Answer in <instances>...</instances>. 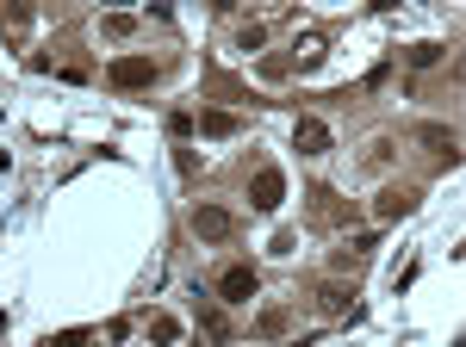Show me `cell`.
<instances>
[{"instance_id":"6da1fadb","label":"cell","mask_w":466,"mask_h":347,"mask_svg":"<svg viewBox=\"0 0 466 347\" xmlns=\"http://www.w3.org/2000/svg\"><path fill=\"white\" fill-rule=\"evenodd\" d=\"M193 235H199V242H231L236 211H225V205H193Z\"/></svg>"},{"instance_id":"7a4b0ae2","label":"cell","mask_w":466,"mask_h":347,"mask_svg":"<svg viewBox=\"0 0 466 347\" xmlns=\"http://www.w3.org/2000/svg\"><path fill=\"white\" fill-rule=\"evenodd\" d=\"M106 81L124 87V94H131V87H149V81H156V62H149V56H113Z\"/></svg>"},{"instance_id":"3957f363","label":"cell","mask_w":466,"mask_h":347,"mask_svg":"<svg viewBox=\"0 0 466 347\" xmlns=\"http://www.w3.org/2000/svg\"><path fill=\"white\" fill-rule=\"evenodd\" d=\"M280 199H286V174H280V168H261V174L249 180V205H255V211H280Z\"/></svg>"},{"instance_id":"277c9868","label":"cell","mask_w":466,"mask_h":347,"mask_svg":"<svg viewBox=\"0 0 466 347\" xmlns=\"http://www.w3.org/2000/svg\"><path fill=\"white\" fill-rule=\"evenodd\" d=\"M292 149L299 155H330V124L324 118H299L292 124Z\"/></svg>"},{"instance_id":"5b68a950","label":"cell","mask_w":466,"mask_h":347,"mask_svg":"<svg viewBox=\"0 0 466 347\" xmlns=\"http://www.w3.org/2000/svg\"><path fill=\"white\" fill-rule=\"evenodd\" d=\"M218 298L225 304H249L255 298V267H225L218 273Z\"/></svg>"},{"instance_id":"8992f818","label":"cell","mask_w":466,"mask_h":347,"mask_svg":"<svg viewBox=\"0 0 466 347\" xmlns=\"http://www.w3.org/2000/svg\"><path fill=\"white\" fill-rule=\"evenodd\" d=\"M411 211H417V193H404V186H392V193L373 199V218H379V224H398V218H411Z\"/></svg>"},{"instance_id":"52a82bcc","label":"cell","mask_w":466,"mask_h":347,"mask_svg":"<svg viewBox=\"0 0 466 347\" xmlns=\"http://www.w3.org/2000/svg\"><path fill=\"white\" fill-rule=\"evenodd\" d=\"M236 130H242V118L225 112V106H206V112H199V136H212V143H225V136H236Z\"/></svg>"},{"instance_id":"ba28073f","label":"cell","mask_w":466,"mask_h":347,"mask_svg":"<svg viewBox=\"0 0 466 347\" xmlns=\"http://www.w3.org/2000/svg\"><path fill=\"white\" fill-rule=\"evenodd\" d=\"M417 136H423V143H429V149H436V155H442V161H448V168H454V161H461V136H454V130H448V124H423V130H417Z\"/></svg>"},{"instance_id":"9c48e42d","label":"cell","mask_w":466,"mask_h":347,"mask_svg":"<svg viewBox=\"0 0 466 347\" xmlns=\"http://www.w3.org/2000/svg\"><path fill=\"white\" fill-rule=\"evenodd\" d=\"M292 62H299V69H318V62H324V31H299Z\"/></svg>"},{"instance_id":"30bf717a","label":"cell","mask_w":466,"mask_h":347,"mask_svg":"<svg viewBox=\"0 0 466 347\" xmlns=\"http://www.w3.org/2000/svg\"><path fill=\"white\" fill-rule=\"evenodd\" d=\"M199 323H206V335H212V342H231V323H225V310H218L206 292H199Z\"/></svg>"},{"instance_id":"8fae6325","label":"cell","mask_w":466,"mask_h":347,"mask_svg":"<svg viewBox=\"0 0 466 347\" xmlns=\"http://www.w3.org/2000/svg\"><path fill=\"white\" fill-rule=\"evenodd\" d=\"M149 342H156V347H174V342H181V323L156 310V317H149Z\"/></svg>"},{"instance_id":"7c38bea8","label":"cell","mask_w":466,"mask_h":347,"mask_svg":"<svg viewBox=\"0 0 466 347\" xmlns=\"http://www.w3.org/2000/svg\"><path fill=\"white\" fill-rule=\"evenodd\" d=\"M255 335H267V342H274V335H286V310H280V304H267V310L255 317Z\"/></svg>"},{"instance_id":"4fadbf2b","label":"cell","mask_w":466,"mask_h":347,"mask_svg":"<svg viewBox=\"0 0 466 347\" xmlns=\"http://www.w3.org/2000/svg\"><path fill=\"white\" fill-rule=\"evenodd\" d=\"M349 298H354V285H324V292H318V304H324L330 317H343V310H349Z\"/></svg>"},{"instance_id":"5bb4252c","label":"cell","mask_w":466,"mask_h":347,"mask_svg":"<svg viewBox=\"0 0 466 347\" xmlns=\"http://www.w3.org/2000/svg\"><path fill=\"white\" fill-rule=\"evenodd\" d=\"M404 62H411V69H436V62H442V44H411Z\"/></svg>"},{"instance_id":"9a60e30c","label":"cell","mask_w":466,"mask_h":347,"mask_svg":"<svg viewBox=\"0 0 466 347\" xmlns=\"http://www.w3.org/2000/svg\"><path fill=\"white\" fill-rule=\"evenodd\" d=\"M100 31H106V37H131V31H137V12H106Z\"/></svg>"},{"instance_id":"2e32d148","label":"cell","mask_w":466,"mask_h":347,"mask_svg":"<svg viewBox=\"0 0 466 347\" xmlns=\"http://www.w3.org/2000/svg\"><path fill=\"white\" fill-rule=\"evenodd\" d=\"M261 44H267V25H242V31H236V50H249V56H255Z\"/></svg>"},{"instance_id":"e0dca14e","label":"cell","mask_w":466,"mask_h":347,"mask_svg":"<svg viewBox=\"0 0 466 347\" xmlns=\"http://www.w3.org/2000/svg\"><path fill=\"white\" fill-rule=\"evenodd\" d=\"M0 25H6V31H13V37H19V31H25V25H31V6H6V12H0Z\"/></svg>"}]
</instances>
